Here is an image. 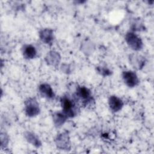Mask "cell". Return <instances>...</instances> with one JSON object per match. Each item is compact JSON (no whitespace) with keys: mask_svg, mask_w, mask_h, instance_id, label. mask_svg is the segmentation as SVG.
<instances>
[{"mask_svg":"<svg viewBox=\"0 0 154 154\" xmlns=\"http://www.w3.org/2000/svg\"><path fill=\"white\" fill-rule=\"evenodd\" d=\"M61 105L63 111L66 116L72 117L74 115L75 103L73 100L68 97H64L61 99Z\"/></svg>","mask_w":154,"mask_h":154,"instance_id":"obj_1","label":"cell"},{"mask_svg":"<svg viewBox=\"0 0 154 154\" xmlns=\"http://www.w3.org/2000/svg\"><path fill=\"white\" fill-rule=\"evenodd\" d=\"M39 112L38 105L34 99H29L26 103V112L29 116L37 115Z\"/></svg>","mask_w":154,"mask_h":154,"instance_id":"obj_2","label":"cell"},{"mask_svg":"<svg viewBox=\"0 0 154 154\" xmlns=\"http://www.w3.org/2000/svg\"><path fill=\"white\" fill-rule=\"evenodd\" d=\"M123 78L125 83L129 87H134L138 82V79L136 74L132 71L125 72L123 75Z\"/></svg>","mask_w":154,"mask_h":154,"instance_id":"obj_3","label":"cell"},{"mask_svg":"<svg viewBox=\"0 0 154 154\" xmlns=\"http://www.w3.org/2000/svg\"><path fill=\"white\" fill-rule=\"evenodd\" d=\"M126 39L128 44L134 49H140L141 46L140 39L133 33H129L126 36Z\"/></svg>","mask_w":154,"mask_h":154,"instance_id":"obj_4","label":"cell"},{"mask_svg":"<svg viewBox=\"0 0 154 154\" xmlns=\"http://www.w3.org/2000/svg\"><path fill=\"white\" fill-rule=\"evenodd\" d=\"M109 104L111 109L114 111H119L123 106L122 101L116 96H111L109 98Z\"/></svg>","mask_w":154,"mask_h":154,"instance_id":"obj_5","label":"cell"},{"mask_svg":"<svg viewBox=\"0 0 154 154\" xmlns=\"http://www.w3.org/2000/svg\"><path fill=\"white\" fill-rule=\"evenodd\" d=\"M40 92L41 94L47 98L54 97V94L51 87L48 84H42L40 86Z\"/></svg>","mask_w":154,"mask_h":154,"instance_id":"obj_6","label":"cell"},{"mask_svg":"<svg viewBox=\"0 0 154 154\" xmlns=\"http://www.w3.org/2000/svg\"><path fill=\"white\" fill-rule=\"evenodd\" d=\"M77 96L84 100L89 99L90 97V91L84 87H81L78 90Z\"/></svg>","mask_w":154,"mask_h":154,"instance_id":"obj_7","label":"cell"},{"mask_svg":"<svg viewBox=\"0 0 154 154\" xmlns=\"http://www.w3.org/2000/svg\"><path fill=\"white\" fill-rule=\"evenodd\" d=\"M36 51L34 47L31 45H27L24 47L23 55L27 58H32L35 56Z\"/></svg>","mask_w":154,"mask_h":154,"instance_id":"obj_8","label":"cell"},{"mask_svg":"<svg viewBox=\"0 0 154 154\" xmlns=\"http://www.w3.org/2000/svg\"><path fill=\"white\" fill-rule=\"evenodd\" d=\"M57 121V125H61L62 123H63L64 121L65 120V118L64 117V115L62 114H57V116L56 117V118L55 119V121Z\"/></svg>","mask_w":154,"mask_h":154,"instance_id":"obj_9","label":"cell"}]
</instances>
